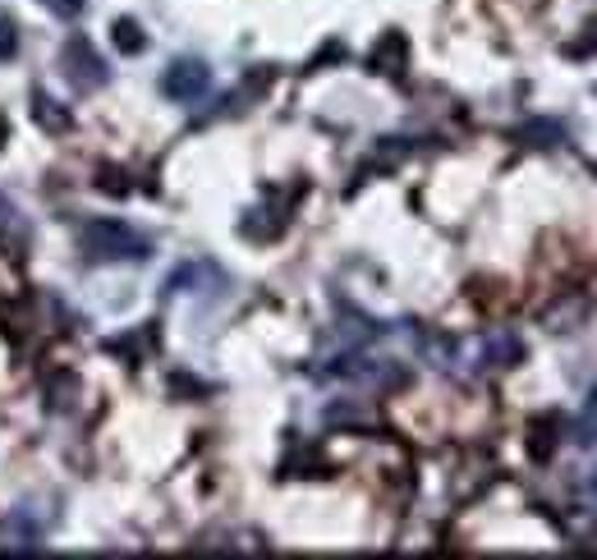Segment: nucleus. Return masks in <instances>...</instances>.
Listing matches in <instances>:
<instances>
[{"mask_svg":"<svg viewBox=\"0 0 597 560\" xmlns=\"http://www.w3.org/2000/svg\"><path fill=\"white\" fill-rule=\"evenodd\" d=\"M212 87V70L203 60H175V64H166V74H162V93L170 97V102H198Z\"/></svg>","mask_w":597,"mask_h":560,"instance_id":"obj_3","label":"nucleus"},{"mask_svg":"<svg viewBox=\"0 0 597 560\" xmlns=\"http://www.w3.org/2000/svg\"><path fill=\"white\" fill-rule=\"evenodd\" d=\"M74 391H79V382H74V377L70 372H64V377H56V382H47V409H74Z\"/></svg>","mask_w":597,"mask_h":560,"instance_id":"obj_12","label":"nucleus"},{"mask_svg":"<svg viewBox=\"0 0 597 560\" xmlns=\"http://www.w3.org/2000/svg\"><path fill=\"white\" fill-rule=\"evenodd\" d=\"M120 175H124V170H102V175H97V189L124 198V193H129V179H120Z\"/></svg>","mask_w":597,"mask_h":560,"instance_id":"obj_15","label":"nucleus"},{"mask_svg":"<svg viewBox=\"0 0 597 560\" xmlns=\"http://www.w3.org/2000/svg\"><path fill=\"white\" fill-rule=\"evenodd\" d=\"M41 5H47L56 19H79L87 10V0H41Z\"/></svg>","mask_w":597,"mask_h":560,"instance_id":"obj_14","label":"nucleus"},{"mask_svg":"<svg viewBox=\"0 0 597 560\" xmlns=\"http://www.w3.org/2000/svg\"><path fill=\"white\" fill-rule=\"evenodd\" d=\"M520 354H524V345L515 341V335H497V341H488V349H482V358H488L492 368H511V364H520Z\"/></svg>","mask_w":597,"mask_h":560,"instance_id":"obj_9","label":"nucleus"},{"mask_svg":"<svg viewBox=\"0 0 597 560\" xmlns=\"http://www.w3.org/2000/svg\"><path fill=\"white\" fill-rule=\"evenodd\" d=\"M33 120H37L41 129H47V133H64V129L74 124V120H70V110L56 106L47 93H33Z\"/></svg>","mask_w":597,"mask_h":560,"instance_id":"obj_6","label":"nucleus"},{"mask_svg":"<svg viewBox=\"0 0 597 560\" xmlns=\"http://www.w3.org/2000/svg\"><path fill=\"white\" fill-rule=\"evenodd\" d=\"M557 451V418H538L534 422V437H528V455L534 460H551Z\"/></svg>","mask_w":597,"mask_h":560,"instance_id":"obj_10","label":"nucleus"},{"mask_svg":"<svg viewBox=\"0 0 597 560\" xmlns=\"http://www.w3.org/2000/svg\"><path fill=\"white\" fill-rule=\"evenodd\" d=\"M110 37H116V51H124V56H143L147 51V33L134 24V19H116Z\"/></svg>","mask_w":597,"mask_h":560,"instance_id":"obj_8","label":"nucleus"},{"mask_svg":"<svg viewBox=\"0 0 597 560\" xmlns=\"http://www.w3.org/2000/svg\"><path fill=\"white\" fill-rule=\"evenodd\" d=\"M5 543L14 547H37L41 543V524H33V510H14L5 520Z\"/></svg>","mask_w":597,"mask_h":560,"instance_id":"obj_7","label":"nucleus"},{"mask_svg":"<svg viewBox=\"0 0 597 560\" xmlns=\"http://www.w3.org/2000/svg\"><path fill=\"white\" fill-rule=\"evenodd\" d=\"M28 249V221L19 216V207L0 193V253H24Z\"/></svg>","mask_w":597,"mask_h":560,"instance_id":"obj_5","label":"nucleus"},{"mask_svg":"<svg viewBox=\"0 0 597 560\" xmlns=\"http://www.w3.org/2000/svg\"><path fill=\"white\" fill-rule=\"evenodd\" d=\"M584 47H593V51H597V24H588V41H584Z\"/></svg>","mask_w":597,"mask_h":560,"instance_id":"obj_16","label":"nucleus"},{"mask_svg":"<svg viewBox=\"0 0 597 560\" xmlns=\"http://www.w3.org/2000/svg\"><path fill=\"white\" fill-rule=\"evenodd\" d=\"M593 497H597V478H593Z\"/></svg>","mask_w":597,"mask_h":560,"instance_id":"obj_17","label":"nucleus"},{"mask_svg":"<svg viewBox=\"0 0 597 560\" xmlns=\"http://www.w3.org/2000/svg\"><path fill=\"white\" fill-rule=\"evenodd\" d=\"M405 60H409V41H405L401 33H386L378 47H372V56H368L372 70H378V74H391V79L405 74Z\"/></svg>","mask_w":597,"mask_h":560,"instance_id":"obj_4","label":"nucleus"},{"mask_svg":"<svg viewBox=\"0 0 597 560\" xmlns=\"http://www.w3.org/2000/svg\"><path fill=\"white\" fill-rule=\"evenodd\" d=\"M520 139H524L528 147H557V143H561V124L534 120V124H524V129H520Z\"/></svg>","mask_w":597,"mask_h":560,"instance_id":"obj_11","label":"nucleus"},{"mask_svg":"<svg viewBox=\"0 0 597 560\" xmlns=\"http://www.w3.org/2000/svg\"><path fill=\"white\" fill-rule=\"evenodd\" d=\"M60 74L74 93H93V87H106L110 79V64L97 56V47L87 37H70L60 47Z\"/></svg>","mask_w":597,"mask_h":560,"instance_id":"obj_2","label":"nucleus"},{"mask_svg":"<svg viewBox=\"0 0 597 560\" xmlns=\"http://www.w3.org/2000/svg\"><path fill=\"white\" fill-rule=\"evenodd\" d=\"M19 56V28L10 19H0V60H14Z\"/></svg>","mask_w":597,"mask_h":560,"instance_id":"obj_13","label":"nucleus"},{"mask_svg":"<svg viewBox=\"0 0 597 560\" xmlns=\"http://www.w3.org/2000/svg\"><path fill=\"white\" fill-rule=\"evenodd\" d=\"M79 249L87 262H147L152 258V243L129 230L124 221H87L79 230Z\"/></svg>","mask_w":597,"mask_h":560,"instance_id":"obj_1","label":"nucleus"}]
</instances>
